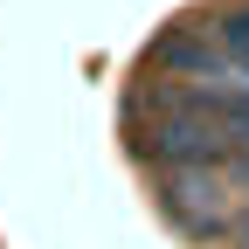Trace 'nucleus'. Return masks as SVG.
Masks as SVG:
<instances>
[{
    "mask_svg": "<svg viewBox=\"0 0 249 249\" xmlns=\"http://www.w3.org/2000/svg\"><path fill=\"white\" fill-rule=\"evenodd\" d=\"M145 139L160 160H180V166H222L229 152H235V132H229V118H208L201 104H180V111H160L145 124Z\"/></svg>",
    "mask_w": 249,
    "mask_h": 249,
    "instance_id": "nucleus-1",
    "label": "nucleus"
},
{
    "mask_svg": "<svg viewBox=\"0 0 249 249\" xmlns=\"http://www.w3.org/2000/svg\"><path fill=\"white\" fill-rule=\"evenodd\" d=\"M166 214H173L187 235H201V242L235 222V208H229V194H222V180H214V166H180L173 194H166Z\"/></svg>",
    "mask_w": 249,
    "mask_h": 249,
    "instance_id": "nucleus-2",
    "label": "nucleus"
},
{
    "mask_svg": "<svg viewBox=\"0 0 249 249\" xmlns=\"http://www.w3.org/2000/svg\"><path fill=\"white\" fill-rule=\"evenodd\" d=\"M214 42H222V55L235 62L242 76H249V7H235V14H222V28H214Z\"/></svg>",
    "mask_w": 249,
    "mask_h": 249,
    "instance_id": "nucleus-3",
    "label": "nucleus"
},
{
    "mask_svg": "<svg viewBox=\"0 0 249 249\" xmlns=\"http://www.w3.org/2000/svg\"><path fill=\"white\" fill-rule=\"evenodd\" d=\"M222 118H229V132H235V145L249 152V97H229V104H222Z\"/></svg>",
    "mask_w": 249,
    "mask_h": 249,
    "instance_id": "nucleus-4",
    "label": "nucleus"
}]
</instances>
